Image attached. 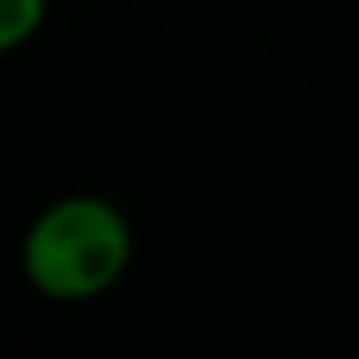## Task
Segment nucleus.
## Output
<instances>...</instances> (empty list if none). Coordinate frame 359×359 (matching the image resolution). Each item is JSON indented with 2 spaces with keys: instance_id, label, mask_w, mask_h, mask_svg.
Here are the masks:
<instances>
[{
  "instance_id": "obj_2",
  "label": "nucleus",
  "mask_w": 359,
  "mask_h": 359,
  "mask_svg": "<svg viewBox=\"0 0 359 359\" xmlns=\"http://www.w3.org/2000/svg\"><path fill=\"white\" fill-rule=\"evenodd\" d=\"M50 0H0V55L23 50L46 27Z\"/></svg>"
},
{
  "instance_id": "obj_1",
  "label": "nucleus",
  "mask_w": 359,
  "mask_h": 359,
  "mask_svg": "<svg viewBox=\"0 0 359 359\" xmlns=\"http://www.w3.org/2000/svg\"><path fill=\"white\" fill-rule=\"evenodd\" d=\"M132 219L118 201L96 191H69L36 210L18 245V269L36 296L55 305L100 300L132 269Z\"/></svg>"
}]
</instances>
